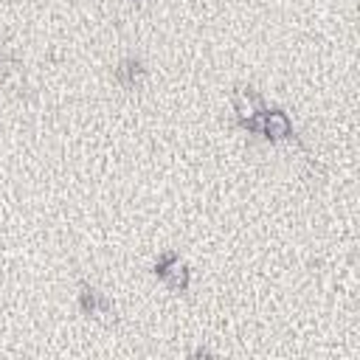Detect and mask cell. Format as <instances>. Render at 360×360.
<instances>
[{"label": "cell", "mask_w": 360, "mask_h": 360, "mask_svg": "<svg viewBox=\"0 0 360 360\" xmlns=\"http://www.w3.org/2000/svg\"><path fill=\"white\" fill-rule=\"evenodd\" d=\"M231 104H233L236 124H239L248 135H253V127H256L259 115H262L264 107H267L264 96H262L256 87H250V84H239V87L233 90V96H231Z\"/></svg>", "instance_id": "6da1fadb"}, {"label": "cell", "mask_w": 360, "mask_h": 360, "mask_svg": "<svg viewBox=\"0 0 360 360\" xmlns=\"http://www.w3.org/2000/svg\"><path fill=\"white\" fill-rule=\"evenodd\" d=\"M112 76H115L118 87H124V90H138V87L143 84V79H146V68H143V62H141L138 56H124V59L115 65Z\"/></svg>", "instance_id": "5b68a950"}, {"label": "cell", "mask_w": 360, "mask_h": 360, "mask_svg": "<svg viewBox=\"0 0 360 360\" xmlns=\"http://www.w3.org/2000/svg\"><path fill=\"white\" fill-rule=\"evenodd\" d=\"M152 270H155L158 281L166 284L172 292H186L188 284H191V270H188V264H186L174 250L160 253V256L155 259V267H152Z\"/></svg>", "instance_id": "3957f363"}, {"label": "cell", "mask_w": 360, "mask_h": 360, "mask_svg": "<svg viewBox=\"0 0 360 360\" xmlns=\"http://www.w3.org/2000/svg\"><path fill=\"white\" fill-rule=\"evenodd\" d=\"M79 309H82L84 318L101 321V323H110V321L115 318V304H112L98 287H93V284H87V281L79 284Z\"/></svg>", "instance_id": "277c9868"}, {"label": "cell", "mask_w": 360, "mask_h": 360, "mask_svg": "<svg viewBox=\"0 0 360 360\" xmlns=\"http://www.w3.org/2000/svg\"><path fill=\"white\" fill-rule=\"evenodd\" d=\"M253 135H262L264 141L270 143H287V141H295L298 143V135H295V127H292V118L281 110V107H264V112L259 115L256 127H253Z\"/></svg>", "instance_id": "7a4b0ae2"}, {"label": "cell", "mask_w": 360, "mask_h": 360, "mask_svg": "<svg viewBox=\"0 0 360 360\" xmlns=\"http://www.w3.org/2000/svg\"><path fill=\"white\" fill-rule=\"evenodd\" d=\"M132 3H143V0H132Z\"/></svg>", "instance_id": "8992f818"}]
</instances>
